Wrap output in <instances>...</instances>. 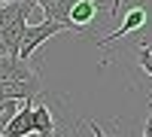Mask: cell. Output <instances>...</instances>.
<instances>
[{
  "mask_svg": "<svg viewBox=\"0 0 152 137\" xmlns=\"http://www.w3.org/2000/svg\"><path fill=\"white\" fill-rule=\"evenodd\" d=\"M88 128H91V134H94V137H107L104 131H100V125H97V122H88Z\"/></svg>",
  "mask_w": 152,
  "mask_h": 137,
  "instance_id": "cell-9",
  "label": "cell"
},
{
  "mask_svg": "<svg viewBox=\"0 0 152 137\" xmlns=\"http://www.w3.org/2000/svg\"><path fill=\"white\" fill-rule=\"evenodd\" d=\"M146 6L143 3H137V6H131L128 9V15H125V21L119 24V31L116 34H110V37H100V40H94V46H100V49H107V46H116L119 40H125V37H128V34H134L137 28H143V24H146Z\"/></svg>",
  "mask_w": 152,
  "mask_h": 137,
  "instance_id": "cell-3",
  "label": "cell"
},
{
  "mask_svg": "<svg viewBox=\"0 0 152 137\" xmlns=\"http://www.w3.org/2000/svg\"><path fill=\"white\" fill-rule=\"evenodd\" d=\"M64 31H70V28H67V24H61V21H55V18H43L40 24H28V31H24V40H21V52H18V58L31 61V55H34L46 40H52V37L64 34Z\"/></svg>",
  "mask_w": 152,
  "mask_h": 137,
  "instance_id": "cell-2",
  "label": "cell"
},
{
  "mask_svg": "<svg viewBox=\"0 0 152 137\" xmlns=\"http://www.w3.org/2000/svg\"><path fill=\"white\" fill-rule=\"evenodd\" d=\"M100 12V0H76L70 9V31L88 37V28L94 24V15Z\"/></svg>",
  "mask_w": 152,
  "mask_h": 137,
  "instance_id": "cell-4",
  "label": "cell"
},
{
  "mask_svg": "<svg viewBox=\"0 0 152 137\" xmlns=\"http://www.w3.org/2000/svg\"><path fill=\"white\" fill-rule=\"evenodd\" d=\"M140 40H143L140 46H146V49H149V52H152V34H149V37H140Z\"/></svg>",
  "mask_w": 152,
  "mask_h": 137,
  "instance_id": "cell-11",
  "label": "cell"
},
{
  "mask_svg": "<svg viewBox=\"0 0 152 137\" xmlns=\"http://www.w3.org/2000/svg\"><path fill=\"white\" fill-rule=\"evenodd\" d=\"M119 6H122V0H113L110 3V15H119Z\"/></svg>",
  "mask_w": 152,
  "mask_h": 137,
  "instance_id": "cell-10",
  "label": "cell"
},
{
  "mask_svg": "<svg viewBox=\"0 0 152 137\" xmlns=\"http://www.w3.org/2000/svg\"><path fill=\"white\" fill-rule=\"evenodd\" d=\"M34 0H12L0 6V52L3 55H18L21 40L28 31V15L34 12Z\"/></svg>",
  "mask_w": 152,
  "mask_h": 137,
  "instance_id": "cell-1",
  "label": "cell"
},
{
  "mask_svg": "<svg viewBox=\"0 0 152 137\" xmlns=\"http://www.w3.org/2000/svg\"><path fill=\"white\" fill-rule=\"evenodd\" d=\"M137 55H140V67L152 76V52H149L146 46H140V49H137Z\"/></svg>",
  "mask_w": 152,
  "mask_h": 137,
  "instance_id": "cell-8",
  "label": "cell"
},
{
  "mask_svg": "<svg viewBox=\"0 0 152 137\" xmlns=\"http://www.w3.org/2000/svg\"><path fill=\"white\" fill-rule=\"evenodd\" d=\"M34 134V101H21L18 113L9 119L3 137H31Z\"/></svg>",
  "mask_w": 152,
  "mask_h": 137,
  "instance_id": "cell-5",
  "label": "cell"
},
{
  "mask_svg": "<svg viewBox=\"0 0 152 137\" xmlns=\"http://www.w3.org/2000/svg\"><path fill=\"white\" fill-rule=\"evenodd\" d=\"M73 3L76 0H52L43 12H46V18H55V21H61V24L70 28V9H73Z\"/></svg>",
  "mask_w": 152,
  "mask_h": 137,
  "instance_id": "cell-7",
  "label": "cell"
},
{
  "mask_svg": "<svg viewBox=\"0 0 152 137\" xmlns=\"http://www.w3.org/2000/svg\"><path fill=\"white\" fill-rule=\"evenodd\" d=\"M3 3H12V0H0V6H3Z\"/></svg>",
  "mask_w": 152,
  "mask_h": 137,
  "instance_id": "cell-13",
  "label": "cell"
},
{
  "mask_svg": "<svg viewBox=\"0 0 152 137\" xmlns=\"http://www.w3.org/2000/svg\"><path fill=\"white\" fill-rule=\"evenodd\" d=\"M34 3H37V6H40V9H46L49 3H52V0H34Z\"/></svg>",
  "mask_w": 152,
  "mask_h": 137,
  "instance_id": "cell-12",
  "label": "cell"
},
{
  "mask_svg": "<svg viewBox=\"0 0 152 137\" xmlns=\"http://www.w3.org/2000/svg\"><path fill=\"white\" fill-rule=\"evenodd\" d=\"M34 134L37 137H55V116L43 101L34 104Z\"/></svg>",
  "mask_w": 152,
  "mask_h": 137,
  "instance_id": "cell-6",
  "label": "cell"
}]
</instances>
